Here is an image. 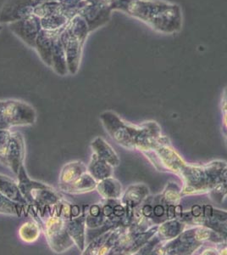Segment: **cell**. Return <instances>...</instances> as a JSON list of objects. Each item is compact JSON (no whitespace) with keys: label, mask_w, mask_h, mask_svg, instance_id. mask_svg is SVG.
I'll return each instance as SVG.
<instances>
[{"label":"cell","mask_w":227,"mask_h":255,"mask_svg":"<svg viewBox=\"0 0 227 255\" xmlns=\"http://www.w3.org/2000/svg\"><path fill=\"white\" fill-rule=\"evenodd\" d=\"M113 10L122 12L161 34H177L183 26L181 5L169 0H115Z\"/></svg>","instance_id":"6da1fadb"},{"label":"cell","mask_w":227,"mask_h":255,"mask_svg":"<svg viewBox=\"0 0 227 255\" xmlns=\"http://www.w3.org/2000/svg\"><path fill=\"white\" fill-rule=\"evenodd\" d=\"M16 176L20 191L29 206L37 208L42 217L44 214L43 212L49 211L63 199L60 191H56L52 186L32 180L26 172L25 165L20 167Z\"/></svg>","instance_id":"7a4b0ae2"},{"label":"cell","mask_w":227,"mask_h":255,"mask_svg":"<svg viewBox=\"0 0 227 255\" xmlns=\"http://www.w3.org/2000/svg\"><path fill=\"white\" fill-rule=\"evenodd\" d=\"M90 31L83 18L78 15L70 20L61 33V39L67 55L68 72L76 75L80 69L84 44Z\"/></svg>","instance_id":"3957f363"},{"label":"cell","mask_w":227,"mask_h":255,"mask_svg":"<svg viewBox=\"0 0 227 255\" xmlns=\"http://www.w3.org/2000/svg\"><path fill=\"white\" fill-rule=\"evenodd\" d=\"M102 125L113 140L118 145L127 149H141L142 146H148L145 143L146 134H141V128H136L122 121L113 112H104L99 116Z\"/></svg>","instance_id":"277c9868"},{"label":"cell","mask_w":227,"mask_h":255,"mask_svg":"<svg viewBox=\"0 0 227 255\" xmlns=\"http://www.w3.org/2000/svg\"><path fill=\"white\" fill-rule=\"evenodd\" d=\"M36 121L37 112L32 105L14 99L0 100V129L31 126Z\"/></svg>","instance_id":"5b68a950"},{"label":"cell","mask_w":227,"mask_h":255,"mask_svg":"<svg viewBox=\"0 0 227 255\" xmlns=\"http://www.w3.org/2000/svg\"><path fill=\"white\" fill-rule=\"evenodd\" d=\"M50 250L56 254L67 252L75 246L67 232L66 220L59 215H52L46 221L39 223Z\"/></svg>","instance_id":"8992f818"},{"label":"cell","mask_w":227,"mask_h":255,"mask_svg":"<svg viewBox=\"0 0 227 255\" xmlns=\"http://www.w3.org/2000/svg\"><path fill=\"white\" fill-rule=\"evenodd\" d=\"M9 28L26 45L34 49L36 39L42 30L40 18L32 14L24 19L9 24Z\"/></svg>","instance_id":"52a82bcc"},{"label":"cell","mask_w":227,"mask_h":255,"mask_svg":"<svg viewBox=\"0 0 227 255\" xmlns=\"http://www.w3.org/2000/svg\"><path fill=\"white\" fill-rule=\"evenodd\" d=\"M33 0H6L0 9V23H13L33 14Z\"/></svg>","instance_id":"ba28073f"},{"label":"cell","mask_w":227,"mask_h":255,"mask_svg":"<svg viewBox=\"0 0 227 255\" xmlns=\"http://www.w3.org/2000/svg\"><path fill=\"white\" fill-rule=\"evenodd\" d=\"M26 158V141L22 133L11 131L9 145L6 153V168L17 175L20 167L24 165Z\"/></svg>","instance_id":"9c48e42d"},{"label":"cell","mask_w":227,"mask_h":255,"mask_svg":"<svg viewBox=\"0 0 227 255\" xmlns=\"http://www.w3.org/2000/svg\"><path fill=\"white\" fill-rule=\"evenodd\" d=\"M113 10L98 3H87L80 9L79 15L83 18L90 33L105 26L111 19Z\"/></svg>","instance_id":"30bf717a"},{"label":"cell","mask_w":227,"mask_h":255,"mask_svg":"<svg viewBox=\"0 0 227 255\" xmlns=\"http://www.w3.org/2000/svg\"><path fill=\"white\" fill-rule=\"evenodd\" d=\"M86 206L82 207V210L79 215H72V217L66 220L67 232L72 238L81 254L86 248Z\"/></svg>","instance_id":"8fae6325"},{"label":"cell","mask_w":227,"mask_h":255,"mask_svg":"<svg viewBox=\"0 0 227 255\" xmlns=\"http://www.w3.org/2000/svg\"><path fill=\"white\" fill-rule=\"evenodd\" d=\"M62 30L47 31L42 29L36 39L34 49L37 50L39 57L46 66L51 68L52 66L53 48L55 38L61 34Z\"/></svg>","instance_id":"7c38bea8"},{"label":"cell","mask_w":227,"mask_h":255,"mask_svg":"<svg viewBox=\"0 0 227 255\" xmlns=\"http://www.w3.org/2000/svg\"><path fill=\"white\" fill-rule=\"evenodd\" d=\"M0 193L14 203L29 206L27 201L20 191L18 182L4 174H0Z\"/></svg>","instance_id":"4fadbf2b"},{"label":"cell","mask_w":227,"mask_h":255,"mask_svg":"<svg viewBox=\"0 0 227 255\" xmlns=\"http://www.w3.org/2000/svg\"><path fill=\"white\" fill-rule=\"evenodd\" d=\"M87 172V167L82 161L76 160L68 162L61 168L59 177V186H67L77 180Z\"/></svg>","instance_id":"5bb4252c"},{"label":"cell","mask_w":227,"mask_h":255,"mask_svg":"<svg viewBox=\"0 0 227 255\" xmlns=\"http://www.w3.org/2000/svg\"><path fill=\"white\" fill-rule=\"evenodd\" d=\"M97 184L98 182L86 172L74 182L67 186H59V189L67 194H86L96 190Z\"/></svg>","instance_id":"9a60e30c"},{"label":"cell","mask_w":227,"mask_h":255,"mask_svg":"<svg viewBox=\"0 0 227 255\" xmlns=\"http://www.w3.org/2000/svg\"><path fill=\"white\" fill-rule=\"evenodd\" d=\"M90 146L92 148L93 153L96 154L98 157L104 159L107 162H109V164L114 168L119 165L120 159H119L118 155L109 145V143L102 137H96L95 139H92Z\"/></svg>","instance_id":"2e32d148"},{"label":"cell","mask_w":227,"mask_h":255,"mask_svg":"<svg viewBox=\"0 0 227 255\" xmlns=\"http://www.w3.org/2000/svg\"><path fill=\"white\" fill-rule=\"evenodd\" d=\"M87 167V173L94 179L97 182L112 176V166L109 162L98 157L96 154L92 152L89 163Z\"/></svg>","instance_id":"e0dca14e"},{"label":"cell","mask_w":227,"mask_h":255,"mask_svg":"<svg viewBox=\"0 0 227 255\" xmlns=\"http://www.w3.org/2000/svg\"><path fill=\"white\" fill-rule=\"evenodd\" d=\"M51 68L55 71L56 74L61 77L67 76L69 73L67 67V55L63 44L61 42V34L55 38L54 43Z\"/></svg>","instance_id":"ac0fdd59"},{"label":"cell","mask_w":227,"mask_h":255,"mask_svg":"<svg viewBox=\"0 0 227 255\" xmlns=\"http://www.w3.org/2000/svg\"><path fill=\"white\" fill-rule=\"evenodd\" d=\"M96 191L104 200H119L122 195V186L119 180L109 177L98 182Z\"/></svg>","instance_id":"d6986e66"},{"label":"cell","mask_w":227,"mask_h":255,"mask_svg":"<svg viewBox=\"0 0 227 255\" xmlns=\"http://www.w3.org/2000/svg\"><path fill=\"white\" fill-rule=\"evenodd\" d=\"M41 226L36 220L26 221L22 224L19 228V237L20 240L23 241L26 244H32L38 240L40 236Z\"/></svg>","instance_id":"ffe728a7"},{"label":"cell","mask_w":227,"mask_h":255,"mask_svg":"<svg viewBox=\"0 0 227 255\" xmlns=\"http://www.w3.org/2000/svg\"><path fill=\"white\" fill-rule=\"evenodd\" d=\"M42 29L47 31H58L62 30L67 26L69 22V18L64 15L63 13H56L46 17L41 18Z\"/></svg>","instance_id":"44dd1931"},{"label":"cell","mask_w":227,"mask_h":255,"mask_svg":"<svg viewBox=\"0 0 227 255\" xmlns=\"http://www.w3.org/2000/svg\"><path fill=\"white\" fill-rule=\"evenodd\" d=\"M26 208V206L9 200L0 193V214L20 218L22 216Z\"/></svg>","instance_id":"7402d4cb"},{"label":"cell","mask_w":227,"mask_h":255,"mask_svg":"<svg viewBox=\"0 0 227 255\" xmlns=\"http://www.w3.org/2000/svg\"><path fill=\"white\" fill-rule=\"evenodd\" d=\"M56 13H63L62 5H61L60 0L52 1V2H47V3H40V4H36L34 7V10H33V14L37 15L40 19L53 15V14H56Z\"/></svg>","instance_id":"603a6c76"},{"label":"cell","mask_w":227,"mask_h":255,"mask_svg":"<svg viewBox=\"0 0 227 255\" xmlns=\"http://www.w3.org/2000/svg\"><path fill=\"white\" fill-rule=\"evenodd\" d=\"M64 15H67L70 20L79 15L80 9L86 5V0H60Z\"/></svg>","instance_id":"cb8c5ba5"},{"label":"cell","mask_w":227,"mask_h":255,"mask_svg":"<svg viewBox=\"0 0 227 255\" xmlns=\"http://www.w3.org/2000/svg\"><path fill=\"white\" fill-rule=\"evenodd\" d=\"M113 229L109 230L104 233H101L100 235L94 238L91 244L86 246L83 252L81 255H98L102 248L104 247L107 239L109 238L110 233L112 232Z\"/></svg>","instance_id":"d4e9b609"},{"label":"cell","mask_w":227,"mask_h":255,"mask_svg":"<svg viewBox=\"0 0 227 255\" xmlns=\"http://www.w3.org/2000/svg\"><path fill=\"white\" fill-rule=\"evenodd\" d=\"M11 130L0 129V163L5 167L6 153L9 145Z\"/></svg>","instance_id":"484cf974"},{"label":"cell","mask_w":227,"mask_h":255,"mask_svg":"<svg viewBox=\"0 0 227 255\" xmlns=\"http://www.w3.org/2000/svg\"><path fill=\"white\" fill-rule=\"evenodd\" d=\"M164 228L165 229H164L163 232L166 235V237L172 238V237H175L180 232L181 226H180V224L178 222L173 221V222L166 224V226H164Z\"/></svg>","instance_id":"4316f807"},{"label":"cell","mask_w":227,"mask_h":255,"mask_svg":"<svg viewBox=\"0 0 227 255\" xmlns=\"http://www.w3.org/2000/svg\"><path fill=\"white\" fill-rule=\"evenodd\" d=\"M165 213V209H164L163 205L160 204H157L154 208H153V215H155L156 217H161L163 216Z\"/></svg>","instance_id":"83f0119b"},{"label":"cell","mask_w":227,"mask_h":255,"mask_svg":"<svg viewBox=\"0 0 227 255\" xmlns=\"http://www.w3.org/2000/svg\"><path fill=\"white\" fill-rule=\"evenodd\" d=\"M143 214H144L146 217H150L151 215H152V213H153V209H152V207L150 206V205H145V206L143 208Z\"/></svg>","instance_id":"f1b7e54d"},{"label":"cell","mask_w":227,"mask_h":255,"mask_svg":"<svg viewBox=\"0 0 227 255\" xmlns=\"http://www.w3.org/2000/svg\"><path fill=\"white\" fill-rule=\"evenodd\" d=\"M52 1H58V0H33L35 5L40 4V3H47V2H52Z\"/></svg>","instance_id":"f546056e"},{"label":"cell","mask_w":227,"mask_h":255,"mask_svg":"<svg viewBox=\"0 0 227 255\" xmlns=\"http://www.w3.org/2000/svg\"><path fill=\"white\" fill-rule=\"evenodd\" d=\"M3 29V26H2V24L0 23V31Z\"/></svg>","instance_id":"4dcf8cb0"}]
</instances>
